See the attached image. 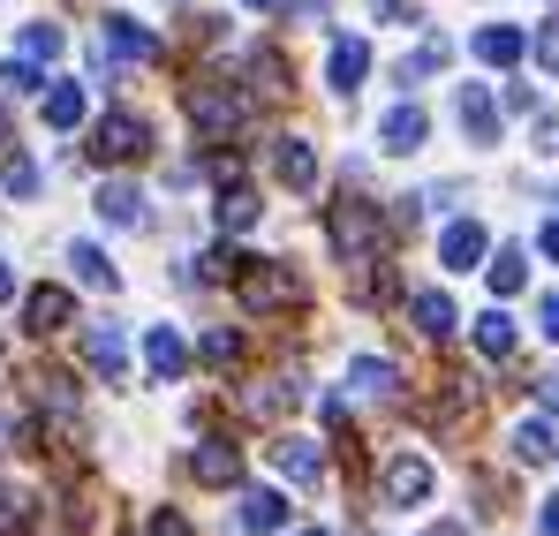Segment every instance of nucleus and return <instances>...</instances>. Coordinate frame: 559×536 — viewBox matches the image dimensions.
<instances>
[{"mask_svg": "<svg viewBox=\"0 0 559 536\" xmlns=\"http://www.w3.org/2000/svg\"><path fill=\"white\" fill-rule=\"evenodd\" d=\"M182 106H189V129H197L204 144H227V136L250 121V98H242L235 84H189Z\"/></svg>", "mask_w": 559, "mask_h": 536, "instance_id": "2", "label": "nucleus"}, {"mask_svg": "<svg viewBox=\"0 0 559 536\" xmlns=\"http://www.w3.org/2000/svg\"><path fill=\"white\" fill-rule=\"evenodd\" d=\"M197 356L212 362V370H227V362H242V333H235V325H212V333L197 341Z\"/></svg>", "mask_w": 559, "mask_h": 536, "instance_id": "30", "label": "nucleus"}, {"mask_svg": "<svg viewBox=\"0 0 559 536\" xmlns=\"http://www.w3.org/2000/svg\"><path fill=\"white\" fill-rule=\"evenodd\" d=\"M23 91H38V61H8L0 69V98H23Z\"/></svg>", "mask_w": 559, "mask_h": 536, "instance_id": "34", "label": "nucleus"}, {"mask_svg": "<svg viewBox=\"0 0 559 536\" xmlns=\"http://www.w3.org/2000/svg\"><path fill=\"white\" fill-rule=\"evenodd\" d=\"M295 536H325V529H295Z\"/></svg>", "mask_w": 559, "mask_h": 536, "instance_id": "48", "label": "nucleus"}, {"mask_svg": "<svg viewBox=\"0 0 559 536\" xmlns=\"http://www.w3.org/2000/svg\"><path fill=\"white\" fill-rule=\"evenodd\" d=\"M98 61H159V38L136 15H106L98 23Z\"/></svg>", "mask_w": 559, "mask_h": 536, "instance_id": "6", "label": "nucleus"}, {"mask_svg": "<svg viewBox=\"0 0 559 536\" xmlns=\"http://www.w3.org/2000/svg\"><path fill=\"white\" fill-rule=\"evenodd\" d=\"M545 333H552V341H559V287H552V295H545Z\"/></svg>", "mask_w": 559, "mask_h": 536, "instance_id": "43", "label": "nucleus"}, {"mask_svg": "<svg viewBox=\"0 0 559 536\" xmlns=\"http://www.w3.org/2000/svg\"><path fill=\"white\" fill-rule=\"evenodd\" d=\"M8 295H15V272H8V258H0V302H8Z\"/></svg>", "mask_w": 559, "mask_h": 536, "instance_id": "44", "label": "nucleus"}, {"mask_svg": "<svg viewBox=\"0 0 559 536\" xmlns=\"http://www.w3.org/2000/svg\"><path fill=\"white\" fill-rule=\"evenodd\" d=\"M84 362H92L98 378L114 385V378L129 370V333H121L114 318H98V325H84Z\"/></svg>", "mask_w": 559, "mask_h": 536, "instance_id": "7", "label": "nucleus"}, {"mask_svg": "<svg viewBox=\"0 0 559 536\" xmlns=\"http://www.w3.org/2000/svg\"><path fill=\"white\" fill-rule=\"evenodd\" d=\"M447 61H454V46H447V38H424V46L393 69V84H424V76H431V69H447Z\"/></svg>", "mask_w": 559, "mask_h": 536, "instance_id": "26", "label": "nucleus"}, {"mask_svg": "<svg viewBox=\"0 0 559 536\" xmlns=\"http://www.w3.org/2000/svg\"><path fill=\"white\" fill-rule=\"evenodd\" d=\"M295 401H302V385H295V378H258V385L242 393V408H250V416H265V424H273V416H287Z\"/></svg>", "mask_w": 559, "mask_h": 536, "instance_id": "21", "label": "nucleus"}, {"mask_svg": "<svg viewBox=\"0 0 559 536\" xmlns=\"http://www.w3.org/2000/svg\"><path fill=\"white\" fill-rule=\"evenodd\" d=\"M144 362H152V378H167V385H175V378L189 370L182 333H175V325H152V333H144Z\"/></svg>", "mask_w": 559, "mask_h": 536, "instance_id": "19", "label": "nucleus"}, {"mask_svg": "<svg viewBox=\"0 0 559 536\" xmlns=\"http://www.w3.org/2000/svg\"><path fill=\"white\" fill-rule=\"evenodd\" d=\"M537 250H545V258L559 265V219H545V235H537Z\"/></svg>", "mask_w": 559, "mask_h": 536, "instance_id": "40", "label": "nucleus"}, {"mask_svg": "<svg viewBox=\"0 0 559 536\" xmlns=\"http://www.w3.org/2000/svg\"><path fill=\"white\" fill-rule=\"evenodd\" d=\"M462 129L468 144H499V98L484 84H462Z\"/></svg>", "mask_w": 559, "mask_h": 536, "instance_id": "18", "label": "nucleus"}, {"mask_svg": "<svg viewBox=\"0 0 559 536\" xmlns=\"http://www.w3.org/2000/svg\"><path fill=\"white\" fill-rule=\"evenodd\" d=\"M476 348H484V356H514V318H507V302H491V310H484V318H476Z\"/></svg>", "mask_w": 559, "mask_h": 536, "instance_id": "24", "label": "nucleus"}, {"mask_svg": "<svg viewBox=\"0 0 559 536\" xmlns=\"http://www.w3.org/2000/svg\"><path fill=\"white\" fill-rule=\"evenodd\" d=\"M273 468L287 476V484H302V491L325 484V453L310 446V439H273Z\"/></svg>", "mask_w": 559, "mask_h": 536, "instance_id": "10", "label": "nucleus"}, {"mask_svg": "<svg viewBox=\"0 0 559 536\" xmlns=\"http://www.w3.org/2000/svg\"><path fill=\"white\" fill-rule=\"evenodd\" d=\"M69 265H76V279H84V287H98V295H114V287H121L98 242H69Z\"/></svg>", "mask_w": 559, "mask_h": 536, "instance_id": "25", "label": "nucleus"}, {"mask_svg": "<svg viewBox=\"0 0 559 536\" xmlns=\"http://www.w3.org/2000/svg\"><path fill=\"white\" fill-rule=\"evenodd\" d=\"M378 204H364V196H341V204H325V242H333V258L341 265H371L378 258Z\"/></svg>", "mask_w": 559, "mask_h": 536, "instance_id": "1", "label": "nucleus"}, {"mask_svg": "<svg viewBox=\"0 0 559 536\" xmlns=\"http://www.w3.org/2000/svg\"><path fill=\"white\" fill-rule=\"evenodd\" d=\"M144 152H152V121H144V114H106L92 129L98 167H129V159H144Z\"/></svg>", "mask_w": 559, "mask_h": 536, "instance_id": "4", "label": "nucleus"}, {"mask_svg": "<svg viewBox=\"0 0 559 536\" xmlns=\"http://www.w3.org/2000/svg\"><path fill=\"white\" fill-rule=\"evenodd\" d=\"M408 318H416V333H424V341H454V333H462V310H454L439 287H424V295L408 302Z\"/></svg>", "mask_w": 559, "mask_h": 536, "instance_id": "12", "label": "nucleus"}, {"mask_svg": "<svg viewBox=\"0 0 559 536\" xmlns=\"http://www.w3.org/2000/svg\"><path fill=\"white\" fill-rule=\"evenodd\" d=\"M431 461H416V453H401V461H385V476H378V507H424L431 499Z\"/></svg>", "mask_w": 559, "mask_h": 536, "instance_id": "5", "label": "nucleus"}, {"mask_svg": "<svg viewBox=\"0 0 559 536\" xmlns=\"http://www.w3.org/2000/svg\"><path fill=\"white\" fill-rule=\"evenodd\" d=\"M69 38H61V23H23V61H53Z\"/></svg>", "mask_w": 559, "mask_h": 536, "instance_id": "32", "label": "nucleus"}, {"mask_svg": "<svg viewBox=\"0 0 559 536\" xmlns=\"http://www.w3.org/2000/svg\"><path fill=\"white\" fill-rule=\"evenodd\" d=\"M537 393H545V408L559 416V370H552V378H537Z\"/></svg>", "mask_w": 559, "mask_h": 536, "instance_id": "42", "label": "nucleus"}, {"mask_svg": "<svg viewBox=\"0 0 559 536\" xmlns=\"http://www.w3.org/2000/svg\"><path fill=\"white\" fill-rule=\"evenodd\" d=\"M424 129H431V121H424V106H393V114L378 121V144H385L393 159H408V152L424 144Z\"/></svg>", "mask_w": 559, "mask_h": 536, "instance_id": "17", "label": "nucleus"}, {"mask_svg": "<svg viewBox=\"0 0 559 536\" xmlns=\"http://www.w3.org/2000/svg\"><path fill=\"white\" fill-rule=\"evenodd\" d=\"M189 476L212 484V491H227V484H242V453L227 446V439H197L189 446Z\"/></svg>", "mask_w": 559, "mask_h": 536, "instance_id": "8", "label": "nucleus"}, {"mask_svg": "<svg viewBox=\"0 0 559 536\" xmlns=\"http://www.w3.org/2000/svg\"><path fill=\"white\" fill-rule=\"evenodd\" d=\"M235 295H242V310H258V318H273V310H295L302 302V279L273 258H250V265L235 272Z\"/></svg>", "mask_w": 559, "mask_h": 536, "instance_id": "3", "label": "nucleus"}, {"mask_svg": "<svg viewBox=\"0 0 559 536\" xmlns=\"http://www.w3.org/2000/svg\"><path fill=\"white\" fill-rule=\"evenodd\" d=\"M212 212H219V227H227V235H242V227H258V212H265V204H258V189H242V181H227Z\"/></svg>", "mask_w": 559, "mask_h": 536, "instance_id": "23", "label": "nucleus"}, {"mask_svg": "<svg viewBox=\"0 0 559 536\" xmlns=\"http://www.w3.org/2000/svg\"><path fill=\"white\" fill-rule=\"evenodd\" d=\"M537 529H545V536H559V491L545 499V514H537Z\"/></svg>", "mask_w": 559, "mask_h": 536, "instance_id": "41", "label": "nucleus"}, {"mask_svg": "<svg viewBox=\"0 0 559 536\" xmlns=\"http://www.w3.org/2000/svg\"><path fill=\"white\" fill-rule=\"evenodd\" d=\"M204 175L227 189V181H242V159H235V152H212V159H204Z\"/></svg>", "mask_w": 559, "mask_h": 536, "instance_id": "36", "label": "nucleus"}, {"mask_svg": "<svg viewBox=\"0 0 559 536\" xmlns=\"http://www.w3.org/2000/svg\"><path fill=\"white\" fill-rule=\"evenodd\" d=\"M69 318H76L69 287H31V295H23V333H38V341H46V333H61Z\"/></svg>", "mask_w": 559, "mask_h": 536, "instance_id": "9", "label": "nucleus"}, {"mask_svg": "<svg viewBox=\"0 0 559 536\" xmlns=\"http://www.w3.org/2000/svg\"><path fill=\"white\" fill-rule=\"evenodd\" d=\"M378 15L385 23H416V0H378Z\"/></svg>", "mask_w": 559, "mask_h": 536, "instance_id": "39", "label": "nucleus"}, {"mask_svg": "<svg viewBox=\"0 0 559 536\" xmlns=\"http://www.w3.org/2000/svg\"><path fill=\"white\" fill-rule=\"evenodd\" d=\"M250 84L265 91V98H280V91H287V61H280L273 46H258V53H250Z\"/></svg>", "mask_w": 559, "mask_h": 536, "instance_id": "31", "label": "nucleus"}, {"mask_svg": "<svg viewBox=\"0 0 559 536\" xmlns=\"http://www.w3.org/2000/svg\"><path fill=\"white\" fill-rule=\"evenodd\" d=\"M0 536H23V499L15 491H0Z\"/></svg>", "mask_w": 559, "mask_h": 536, "instance_id": "38", "label": "nucleus"}, {"mask_svg": "<svg viewBox=\"0 0 559 536\" xmlns=\"http://www.w3.org/2000/svg\"><path fill=\"white\" fill-rule=\"evenodd\" d=\"M491 302H507V295H522V279H530V265H522V250H499V258H491Z\"/></svg>", "mask_w": 559, "mask_h": 536, "instance_id": "29", "label": "nucleus"}, {"mask_svg": "<svg viewBox=\"0 0 559 536\" xmlns=\"http://www.w3.org/2000/svg\"><path fill=\"white\" fill-rule=\"evenodd\" d=\"M431 536H462V522H447V529H431Z\"/></svg>", "mask_w": 559, "mask_h": 536, "instance_id": "46", "label": "nucleus"}, {"mask_svg": "<svg viewBox=\"0 0 559 536\" xmlns=\"http://www.w3.org/2000/svg\"><path fill=\"white\" fill-rule=\"evenodd\" d=\"M84 121V84H53L46 91V129H76Z\"/></svg>", "mask_w": 559, "mask_h": 536, "instance_id": "28", "label": "nucleus"}, {"mask_svg": "<svg viewBox=\"0 0 559 536\" xmlns=\"http://www.w3.org/2000/svg\"><path fill=\"white\" fill-rule=\"evenodd\" d=\"M507 446H514V461H522V468H545V461L559 453L545 424H514V439H507Z\"/></svg>", "mask_w": 559, "mask_h": 536, "instance_id": "27", "label": "nucleus"}, {"mask_svg": "<svg viewBox=\"0 0 559 536\" xmlns=\"http://www.w3.org/2000/svg\"><path fill=\"white\" fill-rule=\"evenodd\" d=\"M522 53H530V38H522L514 23H484V31H476V61H484V69H514Z\"/></svg>", "mask_w": 559, "mask_h": 536, "instance_id": "16", "label": "nucleus"}, {"mask_svg": "<svg viewBox=\"0 0 559 536\" xmlns=\"http://www.w3.org/2000/svg\"><path fill=\"white\" fill-rule=\"evenodd\" d=\"M242 8H258V15H280V8H287V0H242Z\"/></svg>", "mask_w": 559, "mask_h": 536, "instance_id": "45", "label": "nucleus"}, {"mask_svg": "<svg viewBox=\"0 0 559 536\" xmlns=\"http://www.w3.org/2000/svg\"><path fill=\"white\" fill-rule=\"evenodd\" d=\"M364 76H371V46H364V38H333V61H325V84H333L341 98H348V91L364 84Z\"/></svg>", "mask_w": 559, "mask_h": 536, "instance_id": "14", "label": "nucleus"}, {"mask_svg": "<svg viewBox=\"0 0 559 536\" xmlns=\"http://www.w3.org/2000/svg\"><path fill=\"white\" fill-rule=\"evenodd\" d=\"M530 53H537V69H545V76H559V15L537 31V46H530Z\"/></svg>", "mask_w": 559, "mask_h": 536, "instance_id": "35", "label": "nucleus"}, {"mask_svg": "<svg viewBox=\"0 0 559 536\" xmlns=\"http://www.w3.org/2000/svg\"><path fill=\"white\" fill-rule=\"evenodd\" d=\"M273 175L287 181L295 196H310V189H318V152H310L302 136H280L273 144Z\"/></svg>", "mask_w": 559, "mask_h": 536, "instance_id": "11", "label": "nucleus"}, {"mask_svg": "<svg viewBox=\"0 0 559 536\" xmlns=\"http://www.w3.org/2000/svg\"><path fill=\"white\" fill-rule=\"evenodd\" d=\"M98 219L106 227H144V189L136 181H106L98 189Z\"/></svg>", "mask_w": 559, "mask_h": 536, "instance_id": "20", "label": "nucleus"}, {"mask_svg": "<svg viewBox=\"0 0 559 536\" xmlns=\"http://www.w3.org/2000/svg\"><path fill=\"white\" fill-rule=\"evenodd\" d=\"M0 152H8V114H0Z\"/></svg>", "mask_w": 559, "mask_h": 536, "instance_id": "47", "label": "nucleus"}, {"mask_svg": "<svg viewBox=\"0 0 559 536\" xmlns=\"http://www.w3.org/2000/svg\"><path fill=\"white\" fill-rule=\"evenodd\" d=\"M152 536H197V529H189L175 507H152Z\"/></svg>", "mask_w": 559, "mask_h": 536, "instance_id": "37", "label": "nucleus"}, {"mask_svg": "<svg viewBox=\"0 0 559 536\" xmlns=\"http://www.w3.org/2000/svg\"><path fill=\"white\" fill-rule=\"evenodd\" d=\"M348 385H356L364 401H401V362H385V356H356V362H348Z\"/></svg>", "mask_w": 559, "mask_h": 536, "instance_id": "13", "label": "nucleus"}, {"mask_svg": "<svg viewBox=\"0 0 559 536\" xmlns=\"http://www.w3.org/2000/svg\"><path fill=\"white\" fill-rule=\"evenodd\" d=\"M242 529L250 536H280L287 529V499H280V491H242Z\"/></svg>", "mask_w": 559, "mask_h": 536, "instance_id": "22", "label": "nucleus"}, {"mask_svg": "<svg viewBox=\"0 0 559 536\" xmlns=\"http://www.w3.org/2000/svg\"><path fill=\"white\" fill-rule=\"evenodd\" d=\"M439 265L447 272H476L484 265V227H476V219H454V227L439 235Z\"/></svg>", "mask_w": 559, "mask_h": 536, "instance_id": "15", "label": "nucleus"}, {"mask_svg": "<svg viewBox=\"0 0 559 536\" xmlns=\"http://www.w3.org/2000/svg\"><path fill=\"white\" fill-rule=\"evenodd\" d=\"M0 189H8V196H38V167H31L23 152H8V159H0Z\"/></svg>", "mask_w": 559, "mask_h": 536, "instance_id": "33", "label": "nucleus"}]
</instances>
